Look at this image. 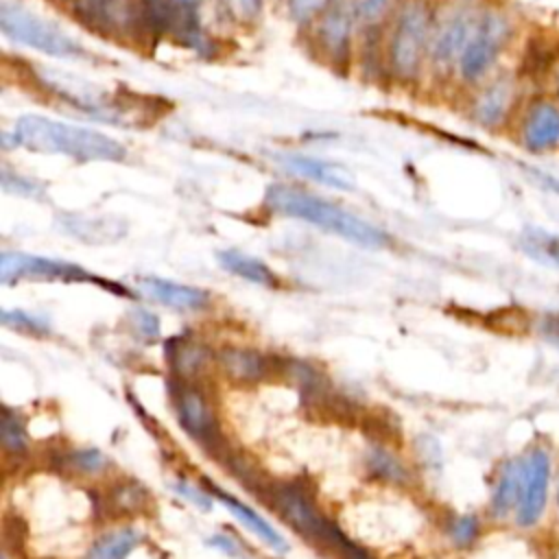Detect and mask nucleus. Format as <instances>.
I'll list each match as a JSON object with an SVG mask.
<instances>
[{
  "label": "nucleus",
  "instance_id": "9b49d317",
  "mask_svg": "<svg viewBox=\"0 0 559 559\" xmlns=\"http://www.w3.org/2000/svg\"><path fill=\"white\" fill-rule=\"evenodd\" d=\"M550 452L544 445H533L522 456V483H520V500L515 507L518 526H533L539 522L546 502H548V485L552 476Z\"/></svg>",
  "mask_w": 559,
  "mask_h": 559
},
{
  "label": "nucleus",
  "instance_id": "c756f323",
  "mask_svg": "<svg viewBox=\"0 0 559 559\" xmlns=\"http://www.w3.org/2000/svg\"><path fill=\"white\" fill-rule=\"evenodd\" d=\"M2 323L11 330L26 332V334H33V336H46L50 332L46 321H39L37 317H33L24 310H4L2 312Z\"/></svg>",
  "mask_w": 559,
  "mask_h": 559
},
{
  "label": "nucleus",
  "instance_id": "aec40b11",
  "mask_svg": "<svg viewBox=\"0 0 559 559\" xmlns=\"http://www.w3.org/2000/svg\"><path fill=\"white\" fill-rule=\"evenodd\" d=\"M173 378L197 382L212 362V352L205 343L192 336H177L166 347Z\"/></svg>",
  "mask_w": 559,
  "mask_h": 559
},
{
  "label": "nucleus",
  "instance_id": "7ed1b4c3",
  "mask_svg": "<svg viewBox=\"0 0 559 559\" xmlns=\"http://www.w3.org/2000/svg\"><path fill=\"white\" fill-rule=\"evenodd\" d=\"M515 35V22L509 11L487 4L469 41L456 63V74L467 85L483 83L496 72L500 57L507 52Z\"/></svg>",
  "mask_w": 559,
  "mask_h": 559
},
{
  "label": "nucleus",
  "instance_id": "6e6552de",
  "mask_svg": "<svg viewBox=\"0 0 559 559\" xmlns=\"http://www.w3.org/2000/svg\"><path fill=\"white\" fill-rule=\"evenodd\" d=\"M515 142L531 155L559 153V100L544 87L531 92L513 124Z\"/></svg>",
  "mask_w": 559,
  "mask_h": 559
},
{
  "label": "nucleus",
  "instance_id": "f8f14e48",
  "mask_svg": "<svg viewBox=\"0 0 559 559\" xmlns=\"http://www.w3.org/2000/svg\"><path fill=\"white\" fill-rule=\"evenodd\" d=\"M85 26L100 33L140 28V0H66Z\"/></svg>",
  "mask_w": 559,
  "mask_h": 559
},
{
  "label": "nucleus",
  "instance_id": "e433bc0d",
  "mask_svg": "<svg viewBox=\"0 0 559 559\" xmlns=\"http://www.w3.org/2000/svg\"><path fill=\"white\" fill-rule=\"evenodd\" d=\"M210 544H212V546H216V548H218V550H223V552L236 555V544H234V539H229V537H225V535H216V537H212V539H210Z\"/></svg>",
  "mask_w": 559,
  "mask_h": 559
},
{
  "label": "nucleus",
  "instance_id": "bb28decb",
  "mask_svg": "<svg viewBox=\"0 0 559 559\" xmlns=\"http://www.w3.org/2000/svg\"><path fill=\"white\" fill-rule=\"evenodd\" d=\"M170 0H140V28L148 35L168 33Z\"/></svg>",
  "mask_w": 559,
  "mask_h": 559
},
{
  "label": "nucleus",
  "instance_id": "cd10ccee",
  "mask_svg": "<svg viewBox=\"0 0 559 559\" xmlns=\"http://www.w3.org/2000/svg\"><path fill=\"white\" fill-rule=\"evenodd\" d=\"M522 245H524V249H526L531 255L542 258V260H546V262L559 266V236L533 229V231L524 234Z\"/></svg>",
  "mask_w": 559,
  "mask_h": 559
},
{
  "label": "nucleus",
  "instance_id": "72a5a7b5",
  "mask_svg": "<svg viewBox=\"0 0 559 559\" xmlns=\"http://www.w3.org/2000/svg\"><path fill=\"white\" fill-rule=\"evenodd\" d=\"M225 2L238 20H247V22L258 20L262 11V0H225Z\"/></svg>",
  "mask_w": 559,
  "mask_h": 559
},
{
  "label": "nucleus",
  "instance_id": "5701e85b",
  "mask_svg": "<svg viewBox=\"0 0 559 559\" xmlns=\"http://www.w3.org/2000/svg\"><path fill=\"white\" fill-rule=\"evenodd\" d=\"M144 531L131 524H122L100 533L90 548L85 550L83 559H127L131 550L142 544Z\"/></svg>",
  "mask_w": 559,
  "mask_h": 559
},
{
  "label": "nucleus",
  "instance_id": "f704fd0d",
  "mask_svg": "<svg viewBox=\"0 0 559 559\" xmlns=\"http://www.w3.org/2000/svg\"><path fill=\"white\" fill-rule=\"evenodd\" d=\"M539 334L546 343L559 347V312H548L539 321Z\"/></svg>",
  "mask_w": 559,
  "mask_h": 559
},
{
  "label": "nucleus",
  "instance_id": "39448f33",
  "mask_svg": "<svg viewBox=\"0 0 559 559\" xmlns=\"http://www.w3.org/2000/svg\"><path fill=\"white\" fill-rule=\"evenodd\" d=\"M485 7L487 4L483 0H448L432 15L428 59L439 70H456L461 52L469 41Z\"/></svg>",
  "mask_w": 559,
  "mask_h": 559
},
{
  "label": "nucleus",
  "instance_id": "20e7f679",
  "mask_svg": "<svg viewBox=\"0 0 559 559\" xmlns=\"http://www.w3.org/2000/svg\"><path fill=\"white\" fill-rule=\"evenodd\" d=\"M0 28L11 41L33 48L37 52H44L48 57H57V59L85 57V48L76 39H72L63 28H59L55 22L15 2L0 4Z\"/></svg>",
  "mask_w": 559,
  "mask_h": 559
},
{
  "label": "nucleus",
  "instance_id": "393cba45",
  "mask_svg": "<svg viewBox=\"0 0 559 559\" xmlns=\"http://www.w3.org/2000/svg\"><path fill=\"white\" fill-rule=\"evenodd\" d=\"M59 465L76 476H100L109 467V459L98 448H70L59 456Z\"/></svg>",
  "mask_w": 559,
  "mask_h": 559
},
{
  "label": "nucleus",
  "instance_id": "473e14b6",
  "mask_svg": "<svg viewBox=\"0 0 559 559\" xmlns=\"http://www.w3.org/2000/svg\"><path fill=\"white\" fill-rule=\"evenodd\" d=\"M286 2H288L290 17L297 22H306L312 15H317L319 11H323L330 0H286Z\"/></svg>",
  "mask_w": 559,
  "mask_h": 559
},
{
  "label": "nucleus",
  "instance_id": "2eb2a0df",
  "mask_svg": "<svg viewBox=\"0 0 559 559\" xmlns=\"http://www.w3.org/2000/svg\"><path fill=\"white\" fill-rule=\"evenodd\" d=\"M138 293L144 295L146 299L162 304L166 308L179 310V312H197L207 308V304L212 301L210 293L199 288V286H188L181 282H173V280H164V277H153V275H144L135 280Z\"/></svg>",
  "mask_w": 559,
  "mask_h": 559
},
{
  "label": "nucleus",
  "instance_id": "2f4dec72",
  "mask_svg": "<svg viewBox=\"0 0 559 559\" xmlns=\"http://www.w3.org/2000/svg\"><path fill=\"white\" fill-rule=\"evenodd\" d=\"M393 0H354V15H356V22L365 24V26H371L376 24L384 13L386 9L391 7Z\"/></svg>",
  "mask_w": 559,
  "mask_h": 559
},
{
  "label": "nucleus",
  "instance_id": "4c0bfd02",
  "mask_svg": "<svg viewBox=\"0 0 559 559\" xmlns=\"http://www.w3.org/2000/svg\"><path fill=\"white\" fill-rule=\"evenodd\" d=\"M557 509H559V474H557Z\"/></svg>",
  "mask_w": 559,
  "mask_h": 559
},
{
  "label": "nucleus",
  "instance_id": "7c9ffc66",
  "mask_svg": "<svg viewBox=\"0 0 559 559\" xmlns=\"http://www.w3.org/2000/svg\"><path fill=\"white\" fill-rule=\"evenodd\" d=\"M129 325L131 330L144 338V341H155L159 338V319L151 312V310H144V308H133L129 312Z\"/></svg>",
  "mask_w": 559,
  "mask_h": 559
},
{
  "label": "nucleus",
  "instance_id": "4468645a",
  "mask_svg": "<svg viewBox=\"0 0 559 559\" xmlns=\"http://www.w3.org/2000/svg\"><path fill=\"white\" fill-rule=\"evenodd\" d=\"M354 20V2L349 0H330L328 7L323 9L317 37L332 63L341 66L347 61Z\"/></svg>",
  "mask_w": 559,
  "mask_h": 559
},
{
  "label": "nucleus",
  "instance_id": "423d86ee",
  "mask_svg": "<svg viewBox=\"0 0 559 559\" xmlns=\"http://www.w3.org/2000/svg\"><path fill=\"white\" fill-rule=\"evenodd\" d=\"M432 15L426 0H408L402 7L389 41V63L397 79H415L428 57Z\"/></svg>",
  "mask_w": 559,
  "mask_h": 559
},
{
  "label": "nucleus",
  "instance_id": "1a4fd4ad",
  "mask_svg": "<svg viewBox=\"0 0 559 559\" xmlns=\"http://www.w3.org/2000/svg\"><path fill=\"white\" fill-rule=\"evenodd\" d=\"M526 96L518 72H493L472 100V120L489 131L511 127Z\"/></svg>",
  "mask_w": 559,
  "mask_h": 559
},
{
  "label": "nucleus",
  "instance_id": "412c9836",
  "mask_svg": "<svg viewBox=\"0 0 559 559\" xmlns=\"http://www.w3.org/2000/svg\"><path fill=\"white\" fill-rule=\"evenodd\" d=\"M216 260L225 271L251 284H258L262 288H273V290L282 286V280L275 275V271L260 258H253L238 249H223L216 253Z\"/></svg>",
  "mask_w": 559,
  "mask_h": 559
},
{
  "label": "nucleus",
  "instance_id": "c9c22d12",
  "mask_svg": "<svg viewBox=\"0 0 559 559\" xmlns=\"http://www.w3.org/2000/svg\"><path fill=\"white\" fill-rule=\"evenodd\" d=\"M9 192H15V194H28V197H35L37 194V183L31 181V179H24L22 175H15V186L7 188Z\"/></svg>",
  "mask_w": 559,
  "mask_h": 559
},
{
  "label": "nucleus",
  "instance_id": "4be33fe9",
  "mask_svg": "<svg viewBox=\"0 0 559 559\" xmlns=\"http://www.w3.org/2000/svg\"><path fill=\"white\" fill-rule=\"evenodd\" d=\"M520 483H522V459H511L502 463L489 498V513L493 518L502 520L515 513V507L520 500Z\"/></svg>",
  "mask_w": 559,
  "mask_h": 559
},
{
  "label": "nucleus",
  "instance_id": "f3484780",
  "mask_svg": "<svg viewBox=\"0 0 559 559\" xmlns=\"http://www.w3.org/2000/svg\"><path fill=\"white\" fill-rule=\"evenodd\" d=\"M277 159L282 162V166L288 173L310 179L314 183H321V186H328L334 190H352L354 188L352 173L334 162L312 157V155H301V153H282V155H277Z\"/></svg>",
  "mask_w": 559,
  "mask_h": 559
},
{
  "label": "nucleus",
  "instance_id": "dca6fc26",
  "mask_svg": "<svg viewBox=\"0 0 559 559\" xmlns=\"http://www.w3.org/2000/svg\"><path fill=\"white\" fill-rule=\"evenodd\" d=\"M168 33L173 39L199 55H210L212 44L201 20V0H170Z\"/></svg>",
  "mask_w": 559,
  "mask_h": 559
},
{
  "label": "nucleus",
  "instance_id": "9d476101",
  "mask_svg": "<svg viewBox=\"0 0 559 559\" xmlns=\"http://www.w3.org/2000/svg\"><path fill=\"white\" fill-rule=\"evenodd\" d=\"M22 280H37V282H92L100 286H114L111 282H103L87 273L83 266L44 258V255H31V253H17V251H4L0 260V282L13 284Z\"/></svg>",
  "mask_w": 559,
  "mask_h": 559
},
{
  "label": "nucleus",
  "instance_id": "f257e3e1",
  "mask_svg": "<svg viewBox=\"0 0 559 559\" xmlns=\"http://www.w3.org/2000/svg\"><path fill=\"white\" fill-rule=\"evenodd\" d=\"M4 146L66 155L76 162H122L127 155V148L107 133L39 114L20 116L4 131Z\"/></svg>",
  "mask_w": 559,
  "mask_h": 559
},
{
  "label": "nucleus",
  "instance_id": "c85d7f7f",
  "mask_svg": "<svg viewBox=\"0 0 559 559\" xmlns=\"http://www.w3.org/2000/svg\"><path fill=\"white\" fill-rule=\"evenodd\" d=\"M480 535V522L474 513H463L450 520L448 537L459 548H469Z\"/></svg>",
  "mask_w": 559,
  "mask_h": 559
},
{
  "label": "nucleus",
  "instance_id": "6ab92c4d",
  "mask_svg": "<svg viewBox=\"0 0 559 559\" xmlns=\"http://www.w3.org/2000/svg\"><path fill=\"white\" fill-rule=\"evenodd\" d=\"M205 480H207V478H205ZM205 491H207L212 498H216L223 507H227V509L236 515L238 522H242L251 533H255V535H258L264 544H269L273 550H277V552H286V550H288V542L284 539V535H280L277 528H275L271 522H266L258 511H253L249 504L240 502L236 496L223 491L216 483H210V480L205 483Z\"/></svg>",
  "mask_w": 559,
  "mask_h": 559
},
{
  "label": "nucleus",
  "instance_id": "b1692460",
  "mask_svg": "<svg viewBox=\"0 0 559 559\" xmlns=\"http://www.w3.org/2000/svg\"><path fill=\"white\" fill-rule=\"evenodd\" d=\"M365 465L373 478L389 483V485H408L413 478L411 469L404 465V461L400 456H395L384 445H371L367 452Z\"/></svg>",
  "mask_w": 559,
  "mask_h": 559
},
{
  "label": "nucleus",
  "instance_id": "f03ea898",
  "mask_svg": "<svg viewBox=\"0 0 559 559\" xmlns=\"http://www.w3.org/2000/svg\"><path fill=\"white\" fill-rule=\"evenodd\" d=\"M266 207L275 214L310 223L365 249H384L391 245V236L378 225L360 218L334 201L295 186L273 183L266 190Z\"/></svg>",
  "mask_w": 559,
  "mask_h": 559
},
{
  "label": "nucleus",
  "instance_id": "ddd939ff",
  "mask_svg": "<svg viewBox=\"0 0 559 559\" xmlns=\"http://www.w3.org/2000/svg\"><path fill=\"white\" fill-rule=\"evenodd\" d=\"M214 362L223 378L238 386H251L266 380L269 376H275L280 365L275 358H269L258 349L238 345H227L218 349Z\"/></svg>",
  "mask_w": 559,
  "mask_h": 559
},
{
  "label": "nucleus",
  "instance_id": "a878e982",
  "mask_svg": "<svg viewBox=\"0 0 559 559\" xmlns=\"http://www.w3.org/2000/svg\"><path fill=\"white\" fill-rule=\"evenodd\" d=\"M0 445L7 456H24L28 452V432L22 413L13 408L2 411L0 419Z\"/></svg>",
  "mask_w": 559,
  "mask_h": 559
},
{
  "label": "nucleus",
  "instance_id": "0eeeda50",
  "mask_svg": "<svg viewBox=\"0 0 559 559\" xmlns=\"http://www.w3.org/2000/svg\"><path fill=\"white\" fill-rule=\"evenodd\" d=\"M170 397H173V408L181 428L212 456L216 459L225 456L227 443L221 432L216 411L210 397L205 395V391L197 382L175 378L170 382Z\"/></svg>",
  "mask_w": 559,
  "mask_h": 559
},
{
  "label": "nucleus",
  "instance_id": "a211bd4d",
  "mask_svg": "<svg viewBox=\"0 0 559 559\" xmlns=\"http://www.w3.org/2000/svg\"><path fill=\"white\" fill-rule=\"evenodd\" d=\"M151 507V491L135 478H118L103 493V509L109 518L144 515Z\"/></svg>",
  "mask_w": 559,
  "mask_h": 559
}]
</instances>
